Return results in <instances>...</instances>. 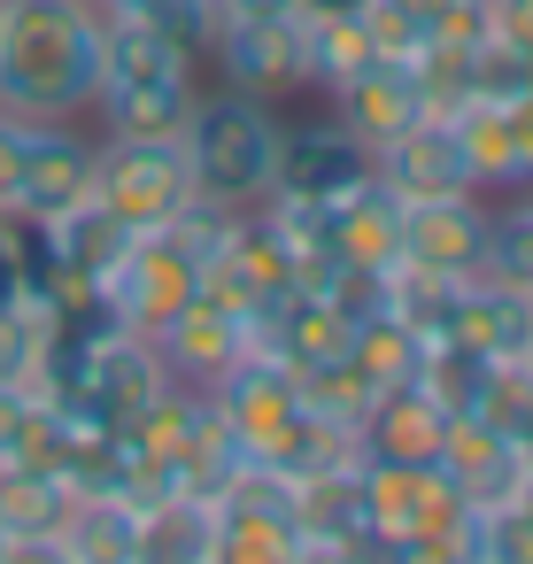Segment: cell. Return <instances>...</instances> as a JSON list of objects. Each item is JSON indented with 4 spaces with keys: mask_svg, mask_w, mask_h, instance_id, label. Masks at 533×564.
<instances>
[{
    "mask_svg": "<svg viewBox=\"0 0 533 564\" xmlns=\"http://www.w3.org/2000/svg\"><path fill=\"white\" fill-rule=\"evenodd\" d=\"M294 9V0H217V24L225 17H286Z\"/></svg>",
    "mask_w": 533,
    "mask_h": 564,
    "instance_id": "obj_39",
    "label": "cell"
},
{
    "mask_svg": "<svg viewBox=\"0 0 533 564\" xmlns=\"http://www.w3.org/2000/svg\"><path fill=\"white\" fill-rule=\"evenodd\" d=\"M348 456H356V433H348V425H333V417H317V410L302 402V410H294V425H286L255 464H279L286 479H309V471H333V464H348Z\"/></svg>",
    "mask_w": 533,
    "mask_h": 564,
    "instance_id": "obj_26",
    "label": "cell"
},
{
    "mask_svg": "<svg viewBox=\"0 0 533 564\" xmlns=\"http://www.w3.org/2000/svg\"><path fill=\"white\" fill-rule=\"evenodd\" d=\"M417 387L456 417V410H479V387H487V356H471V348H456V340H433L425 348V371H417Z\"/></svg>",
    "mask_w": 533,
    "mask_h": 564,
    "instance_id": "obj_32",
    "label": "cell"
},
{
    "mask_svg": "<svg viewBox=\"0 0 533 564\" xmlns=\"http://www.w3.org/2000/svg\"><path fill=\"white\" fill-rule=\"evenodd\" d=\"M101 94V0H9L0 17V109L32 124L86 117Z\"/></svg>",
    "mask_w": 533,
    "mask_h": 564,
    "instance_id": "obj_1",
    "label": "cell"
},
{
    "mask_svg": "<svg viewBox=\"0 0 533 564\" xmlns=\"http://www.w3.org/2000/svg\"><path fill=\"white\" fill-rule=\"evenodd\" d=\"M186 163H194V194L225 202V209H255L271 194V163H279V109L255 94H194V117L178 132Z\"/></svg>",
    "mask_w": 533,
    "mask_h": 564,
    "instance_id": "obj_2",
    "label": "cell"
},
{
    "mask_svg": "<svg viewBox=\"0 0 533 564\" xmlns=\"http://www.w3.org/2000/svg\"><path fill=\"white\" fill-rule=\"evenodd\" d=\"M101 9L155 24V32H163L171 47H186L194 63H202V55H209V40H217V0H101Z\"/></svg>",
    "mask_w": 533,
    "mask_h": 564,
    "instance_id": "obj_31",
    "label": "cell"
},
{
    "mask_svg": "<svg viewBox=\"0 0 533 564\" xmlns=\"http://www.w3.org/2000/svg\"><path fill=\"white\" fill-rule=\"evenodd\" d=\"M525 356H533V348H525Z\"/></svg>",
    "mask_w": 533,
    "mask_h": 564,
    "instance_id": "obj_44",
    "label": "cell"
},
{
    "mask_svg": "<svg viewBox=\"0 0 533 564\" xmlns=\"http://www.w3.org/2000/svg\"><path fill=\"white\" fill-rule=\"evenodd\" d=\"M464 286H471V279H448V271H425V263H394V317H402L410 333L440 340Z\"/></svg>",
    "mask_w": 533,
    "mask_h": 564,
    "instance_id": "obj_29",
    "label": "cell"
},
{
    "mask_svg": "<svg viewBox=\"0 0 533 564\" xmlns=\"http://www.w3.org/2000/svg\"><path fill=\"white\" fill-rule=\"evenodd\" d=\"M479 279L533 294V186H518V202L487 217V263H479Z\"/></svg>",
    "mask_w": 533,
    "mask_h": 564,
    "instance_id": "obj_28",
    "label": "cell"
},
{
    "mask_svg": "<svg viewBox=\"0 0 533 564\" xmlns=\"http://www.w3.org/2000/svg\"><path fill=\"white\" fill-rule=\"evenodd\" d=\"M371 178V148L340 124V117H309V124H279V163H271V194H356Z\"/></svg>",
    "mask_w": 533,
    "mask_h": 564,
    "instance_id": "obj_9",
    "label": "cell"
},
{
    "mask_svg": "<svg viewBox=\"0 0 533 564\" xmlns=\"http://www.w3.org/2000/svg\"><path fill=\"white\" fill-rule=\"evenodd\" d=\"M494 40L533 63V0H494Z\"/></svg>",
    "mask_w": 533,
    "mask_h": 564,
    "instance_id": "obj_37",
    "label": "cell"
},
{
    "mask_svg": "<svg viewBox=\"0 0 533 564\" xmlns=\"http://www.w3.org/2000/svg\"><path fill=\"white\" fill-rule=\"evenodd\" d=\"M456 124V140H464V163H471V178H479V194H518L525 186V171H518V148H510V124H502V109H456L448 117Z\"/></svg>",
    "mask_w": 533,
    "mask_h": 564,
    "instance_id": "obj_27",
    "label": "cell"
},
{
    "mask_svg": "<svg viewBox=\"0 0 533 564\" xmlns=\"http://www.w3.org/2000/svg\"><path fill=\"white\" fill-rule=\"evenodd\" d=\"M202 294V256L178 240V232H132V248L117 256V271L94 286L101 317L124 325V333H155L163 317H178L186 302Z\"/></svg>",
    "mask_w": 533,
    "mask_h": 564,
    "instance_id": "obj_3",
    "label": "cell"
},
{
    "mask_svg": "<svg viewBox=\"0 0 533 564\" xmlns=\"http://www.w3.org/2000/svg\"><path fill=\"white\" fill-rule=\"evenodd\" d=\"M333 117H340L363 148H379V140H394V132H410V124L425 117V101H417V70H410V63H394V55H371L363 70H348V78L333 86Z\"/></svg>",
    "mask_w": 533,
    "mask_h": 564,
    "instance_id": "obj_14",
    "label": "cell"
},
{
    "mask_svg": "<svg viewBox=\"0 0 533 564\" xmlns=\"http://www.w3.org/2000/svg\"><path fill=\"white\" fill-rule=\"evenodd\" d=\"M0 564H17V549H9V533H0Z\"/></svg>",
    "mask_w": 533,
    "mask_h": 564,
    "instance_id": "obj_42",
    "label": "cell"
},
{
    "mask_svg": "<svg viewBox=\"0 0 533 564\" xmlns=\"http://www.w3.org/2000/svg\"><path fill=\"white\" fill-rule=\"evenodd\" d=\"M78 194H94V140H86V132H70V117L32 124V148H24V194H17V209L55 217V209H70Z\"/></svg>",
    "mask_w": 533,
    "mask_h": 564,
    "instance_id": "obj_17",
    "label": "cell"
},
{
    "mask_svg": "<svg viewBox=\"0 0 533 564\" xmlns=\"http://www.w3.org/2000/svg\"><path fill=\"white\" fill-rule=\"evenodd\" d=\"M94 109L117 140H178L186 117H194V70L186 78H148V86H101Z\"/></svg>",
    "mask_w": 533,
    "mask_h": 564,
    "instance_id": "obj_21",
    "label": "cell"
},
{
    "mask_svg": "<svg viewBox=\"0 0 533 564\" xmlns=\"http://www.w3.org/2000/svg\"><path fill=\"white\" fill-rule=\"evenodd\" d=\"M202 394H209V410L225 417V433H232L248 456H263V448L294 425V410H302V371L279 364L271 348H248V356H240L225 379H209Z\"/></svg>",
    "mask_w": 533,
    "mask_h": 564,
    "instance_id": "obj_8",
    "label": "cell"
},
{
    "mask_svg": "<svg viewBox=\"0 0 533 564\" xmlns=\"http://www.w3.org/2000/svg\"><path fill=\"white\" fill-rule=\"evenodd\" d=\"M302 40H309V86H340L348 70L371 63V32L363 17H302Z\"/></svg>",
    "mask_w": 533,
    "mask_h": 564,
    "instance_id": "obj_30",
    "label": "cell"
},
{
    "mask_svg": "<svg viewBox=\"0 0 533 564\" xmlns=\"http://www.w3.org/2000/svg\"><path fill=\"white\" fill-rule=\"evenodd\" d=\"M302 402H309L317 417H333V425H348V433H356V417H363V402H371V387L356 379V364H348V356H333V364H317V371H302Z\"/></svg>",
    "mask_w": 533,
    "mask_h": 564,
    "instance_id": "obj_34",
    "label": "cell"
},
{
    "mask_svg": "<svg viewBox=\"0 0 533 564\" xmlns=\"http://www.w3.org/2000/svg\"><path fill=\"white\" fill-rule=\"evenodd\" d=\"M440 340H456V348H471V356H487V364L525 356V348H533V294L494 286V279H471V286L456 294V317H448Z\"/></svg>",
    "mask_w": 533,
    "mask_h": 564,
    "instance_id": "obj_18",
    "label": "cell"
},
{
    "mask_svg": "<svg viewBox=\"0 0 533 564\" xmlns=\"http://www.w3.org/2000/svg\"><path fill=\"white\" fill-rule=\"evenodd\" d=\"M440 425H448V410H440V402H433L417 379L379 387V394L363 402V417H356V456H387V464H433Z\"/></svg>",
    "mask_w": 533,
    "mask_h": 564,
    "instance_id": "obj_16",
    "label": "cell"
},
{
    "mask_svg": "<svg viewBox=\"0 0 533 564\" xmlns=\"http://www.w3.org/2000/svg\"><path fill=\"white\" fill-rule=\"evenodd\" d=\"M24 148H32V117L0 109V217H9L17 194H24Z\"/></svg>",
    "mask_w": 533,
    "mask_h": 564,
    "instance_id": "obj_35",
    "label": "cell"
},
{
    "mask_svg": "<svg viewBox=\"0 0 533 564\" xmlns=\"http://www.w3.org/2000/svg\"><path fill=\"white\" fill-rule=\"evenodd\" d=\"M140 564H217V510L194 495L140 502Z\"/></svg>",
    "mask_w": 533,
    "mask_h": 564,
    "instance_id": "obj_23",
    "label": "cell"
},
{
    "mask_svg": "<svg viewBox=\"0 0 533 564\" xmlns=\"http://www.w3.org/2000/svg\"><path fill=\"white\" fill-rule=\"evenodd\" d=\"M371 0H294V17H363Z\"/></svg>",
    "mask_w": 533,
    "mask_h": 564,
    "instance_id": "obj_40",
    "label": "cell"
},
{
    "mask_svg": "<svg viewBox=\"0 0 533 564\" xmlns=\"http://www.w3.org/2000/svg\"><path fill=\"white\" fill-rule=\"evenodd\" d=\"M425 333H410L402 317H371V325H356L348 333V364H356V379L379 394V387H402V379H417L425 371Z\"/></svg>",
    "mask_w": 533,
    "mask_h": 564,
    "instance_id": "obj_25",
    "label": "cell"
},
{
    "mask_svg": "<svg viewBox=\"0 0 533 564\" xmlns=\"http://www.w3.org/2000/svg\"><path fill=\"white\" fill-rule=\"evenodd\" d=\"M255 348H271V356L294 364V371H317V364L348 356V325L325 310V294H317L309 279H294L286 294H271V302L255 310Z\"/></svg>",
    "mask_w": 533,
    "mask_h": 564,
    "instance_id": "obj_15",
    "label": "cell"
},
{
    "mask_svg": "<svg viewBox=\"0 0 533 564\" xmlns=\"http://www.w3.org/2000/svg\"><path fill=\"white\" fill-rule=\"evenodd\" d=\"M55 556L63 564H140V502L132 495H70Z\"/></svg>",
    "mask_w": 533,
    "mask_h": 564,
    "instance_id": "obj_20",
    "label": "cell"
},
{
    "mask_svg": "<svg viewBox=\"0 0 533 564\" xmlns=\"http://www.w3.org/2000/svg\"><path fill=\"white\" fill-rule=\"evenodd\" d=\"M148 340H155V356H163V371H171L178 387H209V379H225V371L255 348V317H240V310L194 294V302H186L178 317H163Z\"/></svg>",
    "mask_w": 533,
    "mask_h": 564,
    "instance_id": "obj_10",
    "label": "cell"
},
{
    "mask_svg": "<svg viewBox=\"0 0 533 564\" xmlns=\"http://www.w3.org/2000/svg\"><path fill=\"white\" fill-rule=\"evenodd\" d=\"M471 564H533V518L518 502L471 510Z\"/></svg>",
    "mask_w": 533,
    "mask_h": 564,
    "instance_id": "obj_33",
    "label": "cell"
},
{
    "mask_svg": "<svg viewBox=\"0 0 533 564\" xmlns=\"http://www.w3.org/2000/svg\"><path fill=\"white\" fill-rule=\"evenodd\" d=\"M209 63L232 94H255V101H286L309 86V40H302V17H225L217 40H209Z\"/></svg>",
    "mask_w": 533,
    "mask_h": 564,
    "instance_id": "obj_6",
    "label": "cell"
},
{
    "mask_svg": "<svg viewBox=\"0 0 533 564\" xmlns=\"http://www.w3.org/2000/svg\"><path fill=\"white\" fill-rule=\"evenodd\" d=\"M294 487L279 464H248L209 510H217V564H294L302 525H294Z\"/></svg>",
    "mask_w": 533,
    "mask_h": 564,
    "instance_id": "obj_5",
    "label": "cell"
},
{
    "mask_svg": "<svg viewBox=\"0 0 533 564\" xmlns=\"http://www.w3.org/2000/svg\"><path fill=\"white\" fill-rule=\"evenodd\" d=\"M0 17H9V0H0Z\"/></svg>",
    "mask_w": 533,
    "mask_h": 564,
    "instance_id": "obj_43",
    "label": "cell"
},
{
    "mask_svg": "<svg viewBox=\"0 0 533 564\" xmlns=\"http://www.w3.org/2000/svg\"><path fill=\"white\" fill-rule=\"evenodd\" d=\"M294 279H302V256L271 232L263 209H240L232 232L217 240V256L202 263V294L225 302V310H240V317H255V310H263L271 294H286Z\"/></svg>",
    "mask_w": 533,
    "mask_h": 564,
    "instance_id": "obj_7",
    "label": "cell"
},
{
    "mask_svg": "<svg viewBox=\"0 0 533 564\" xmlns=\"http://www.w3.org/2000/svg\"><path fill=\"white\" fill-rule=\"evenodd\" d=\"M294 525H302V556H379L371 518H363V464H333L309 471L294 487Z\"/></svg>",
    "mask_w": 533,
    "mask_h": 564,
    "instance_id": "obj_13",
    "label": "cell"
},
{
    "mask_svg": "<svg viewBox=\"0 0 533 564\" xmlns=\"http://www.w3.org/2000/svg\"><path fill=\"white\" fill-rule=\"evenodd\" d=\"M371 178L402 202H433V194H479L471 163H464V140L448 117H417L410 132L379 140L371 148Z\"/></svg>",
    "mask_w": 533,
    "mask_h": 564,
    "instance_id": "obj_11",
    "label": "cell"
},
{
    "mask_svg": "<svg viewBox=\"0 0 533 564\" xmlns=\"http://www.w3.org/2000/svg\"><path fill=\"white\" fill-rule=\"evenodd\" d=\"M24 402H32V387L0 379V456H9V433H17V417H24Z\"/></svg>",
    "mask_w": 533,
    "mask_h": 564,
    "instance_id": "obj_38",
    "label": "cell"
},
{
    "mask_svg": "<svg viewBox=\"0 0 533 564\" xmlns=\"http://www.w3.org/2000/svg\"><path fill=\"white\" fill-rule=\"evenodd\" d=\"M333 256H356V263H402V194H387L379 178H363L356 194H340Z\"/></svg>",
    "mask_w": 533,
    "mask_h": 564,
    "instance_id": "obj_24",
    "label": "cell"
},
{
    "mask_svg": "<svg viewBox=\"0 0 533 564\" xmlns=\"http://www.w3.org/2000/svg\"><path fill=\"white\" fill-rule=\"evenodd\" d=\"M24 294H32V271H24V248L9 240V225H0V317H9V310H24Z\"/></svg>",
    "mask_w": 533,
    "mask_h": 564,
    "instance_id": "obj_36",
    "label": "cell"
},
{
    "mask_svg": "<svg viewBox=\"0 0 533 564\" xmlns=\"http://www.w3.org/2000/svg\"><path fill=\"white\" fill-rule=\"evenodd\" d=\"M510 502H518V510H525V518H533V471H525V479H518V495H510Z\"/></svg>",
    "mask_w": 533,
    "mask_h": 564,
    "instance_id": "obj_41",
    "label": "cell"
},
{
    "mask_svg": "<svg viewBox=\"0 0 533 564\" xmlns=\"http://www.w3.org/2000/svg\"><path fill=\"white\" fill-rule=\"evenodd\" d=\"M487 202L479 194H433V202H402V263L448 271V279H479L487 263Z\"/></svg>",
    "mask_w": 533,
    "mask_h": 564,
    "instance_id": "obj_12",
    "label": "cell"
},
{
    "mask_svg": "<svg viewBox=\"0 0 533 564\" xmlns=\"http://www.w3.org/2000/svg\"><path fill=\"white\" fill-rule=\"evenodd\" d=\"M70 518V479H47V471H24V464H0V533H9L17 556H55V533Z\"/></svg>",
    "mask_w": 533,
    "mask_h": 564,
    "instance_id": "obj_19",
    "label": "cell"
},
{
    "mask_svg": "<svg viewBox=\"0 0 533 564\" xmlns=\"http://www.w3.org/2000/svg\"><path fill=\"white\" fill-rule=\"evenodd\" d=\"M94 194L132 232H155L194 202V163L178 140H117L109 132V140H94Z\"/></svg>",
    "mask_w": 533,
    "mask_h": 564,
    "instance_id": "obj_4",
    "label": "cell"
},
{
    "mask_svg": "<svg viewBox=\"0 0 533 564\" xmlns=\"http://www.w3.org/2000/svg\"><path fill=\"white\" fill-rule=\"evenodd\" d=\"M186 70H194V55L171 47L155 24L101 9V86H148V78H186Z\"/></svg>",
    "mask_w": 533,
    "mask_h": 564,
    "instance_id": "obj_22",
    "label": "cell"
}]
</instances>
